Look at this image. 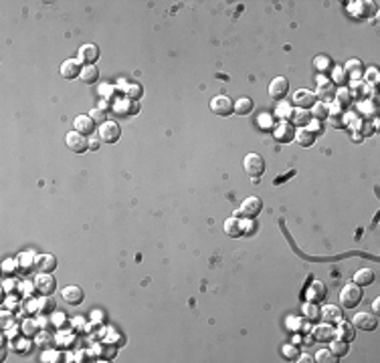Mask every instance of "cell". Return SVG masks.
Wrapping results in <instances>:
<instances>
[{
    "label": "cell",
    "mask_w": 380,
    "mask_h": 363,
    "mask_svg": "<svg viewBox=\"0 0 380 363\" xmlns=\"http://www.w3.org/2000/svg\"><path fill=\"white\" fill-rule=\"evenodd\" d=\"M36 270L38 272H47V274L55 272L57 270V259L53 254H49V252L36 254Z\"/></svg>",
    "instance_id": "obj_23"
},
{
    "label": "cell",
    "mask_w": 380,
    "mask_h": 363,
    "mask_svg": "<svg viewBox=\"0 0 380 363\" xmlns=\"http://www.w3.org/2000/svg\"><path fill=\"white\" fill-rule=\"evenodd\" d=\"M41 325H38V321L36 319H25L23 321V327H21V331H23V335H27V337H36L38 333H41Z\"/></svg>",
    "instance_id": "obj_42"
},
{
    "label": "cell",
    "mask_w": 380,
    "mask_h": 363,
    "mask_svg": "<svg viewBox=\"0 0 380 363\" xmlns=\"http://www.w3.org/2000/svg\"><path fill=\"white\" fill-rule=\"evenodd\" d=\"M36 309H38L41 315H51V313H55L57 303H55L53 295H41V297L36 298ZM38 313H36V315H38Z\"/></svg>",
    "instance_id": "obj_29"
},
{
    "label": "cell",
    "mask_w": 380,
    "mask_h": 363,
    "mask_svg": "<svg viewBox=\"0 0 380 363\" xmlns=\"http://www.w3.org/2000/svg\"><path fill=\"white\" fill-rule=\"evenodd\" d=\"M99 141H102V139H93V135H91V137H89V150L95 152V150L99 147Z\"/></svg>",
    "instance_id": "obj_58"
},
{
    "label": "cell",
    "mask_w": 380,
    "mask_h": 363,
    "mask_svg": "<svg viewBox=\"0 0 380 363\" xmlns=\"http://www.w3.org/2000/svg\"><path fill=\"white\" fill-rule=\"evenodd\" d=\"M18 261V268H21V274L23 276H29L33 270H36V254L33 250H27V252H21L16 257Z\"/></svg>",
    "instance_id": "obj_18"
},
{
    "label": "cell",
    "mask_w": 380,
    "mask_h": 363,
    "mask_svg": "<svg viewBox=\"0 0 380 363\" xmlns=\"http://www.w3.org/2000/svg\"><path fill=\"white\" fill-rule=\"evenodd\" d=\"M358 105H360V109L366 113V117H364V119H368V117L372 119V117L376 115V105H374L372 101H362V103H358Z\"/></svg>",
    "instance_id": "obj_52"
},
{
    "label": "cell",
    "mask_w": 380,
    "mask_h": 363,
    "mask_svg": "<svg viewBox=\"0 0 380 363\" xmlns=\"http://www.w3.org/2000/svg\"><path fill=\"white\" fill-rule=\"evenodd\" d=\"M18 272H21V268H18V261L16 259H6L2 263V276L4 279H14Z\"/></svg>",
    "instance_id": "obj_39"
},
{
    "label": "cell",
    "mask_w": 380,
    "mask_h": 363,
    "mask_svg": "<svg viewBox=\"0 0 380 363\" xmlns=\"http://www.w3.org/2000/svg\"><path fill=\"white\" fill-rule=\"evenodd\" d=\"M293 105L291 103H287V101H279V105H277L275 109V119L277 121H289L291 119V115H293Z\"/></svg>",
    "instance_id": "obj_36"
},
{
    "label": "cell",
    "mask_w": 380,
    "mask_h": 363,
    "mask_svg": "<svg viewBox=\"0 0 380 363\" xmlns=\"http://www.w3.org/2000/svg\"><path fill=\"white\" fill-rule=\"evenodd\" d=\"M142 95H144L142 85H138V83H130V85H128V89H126V97H128V99L139 101L142 99Z\"/></svg>",
    "instance_id": "obj_50"
},
{
    "label": "cell",
    "mask_w": 380,
    "mask_h": 363,
    "mask_svg": "<svg viewBox=\"0 0 380 363\" xmlns=\"http://www.w3.org/2000/svg\"><path fill=\"white\" fill-rule=\"evenodd\" d=\"M289 93V81L285 77H275L271 83H269V95L271 99L275 101H283Z\"/></svg>",
    "instance_id": "obj_13"
},
{
    "label": "cell",
    "mask_w": 380,
    "mask_h": 363,
    "mask_svg": "<svg viewBox=\"0 0 380 363\" xmlns=\"http://www.w3.org/2000/svg\"><path fill=\"white\" fill-rule=\"evenodd\" d=\"M275 117H271L269 113H261L259 115V119H257V125L263 130V132H271L273 127H275Z\"/></svg>",
    "instance_id": "obj_47"
},
{
    "label": "cell",
    "mask_w": 380,
    "mask_h": 363,
    "mask_svg": "<svg viewBox=\"0 0 380 363\" xmlns=\"http://www.w3.org/2000/svg\"><path fill=\"white\" fill-rule=\"evenodd\" d=\"M362 79H366V85H378V79H380V75H378V69L376 67H368V69H364V77Z\"/></svg>",
    "instance_id": "obj_49"
},
{
    "label": "cell",
    "mask_w": 380,
    "mask_h": 363,
    "mask_svg": "<svg viewBox=\"0 0 380 363\" xmlns=\"http://www.w3.org/2000/svg\"><path fill=\"white\" fill-rule=\"evenodd\" d=\"M243 167H245V172L251 176V180H255V178H261L263 174H265V160H263V156L261 154H247L245 156V160H243Z\"/></svg>",
    "instance_id": "obj_2"
},
{
    "label": "cell",
    "mask_w": 380,
    "mask_h": 363,
    "mask_svg": "<svg viewBox=\"0 0 380 363\" xmlns=\"http://www.w3.org/2000/svg\"><path fill=\"white\" fill-rule=\"evenodd\" d=\"M31 341H29V337L25 335V339H16V341H12V351H16V353H21V355H27L29 351H31Z\"/></svg>",
    "instance_id": "obj_45"
},
{
    "label": "cell",
    "mask_w": 380,
    "mask_h": 363,
    "mask_svg": "<svg viewBox=\"0 0 380 363\" xmlns=\"http://www.w3.org/2000/svg\"><path fill=\"white\" fill-rule=\"evenodd\" d=\"M352 83V87L348 89L350 91V95H352V99L358 101V103H362V101H368V95H370V87L364 83V81H350Z\"/></svg>",
    "instance_id": "obj_24"
},
{
    "label": "cell",
    "mask_w": 380,
    "mask_h": 363,
    "mask_svg": "<svg viewBox=\"0 0 380 363\" xmlns=\"http://www.w3.org/2000/svg\"><path fill=\"white\" fill-rule=\"evenodd\" d=\"M63 359V355H61V351H57V349H53V351H45L43 355H41V361L43 363H57Z\"/></svg>",
    "instance_id": "obj_51"
},
{
    "label": "cell",
    "mask_w": 380,
    "mask_h": 363,
    "mask_svg": "<svg viewBox=\"0 0 380 363\" xmlns=\"http://www.w3.org/2000/svg\"><path fill=\"white\" fill-rule=\"evenodd\" d=\"M225 234L231 236V238H241V236H245V232H243V218H239V216L227 218L225 220Z\"/></svg>",
    "instance_id": "obj_25"
},
{
    "label": "cell",
    "mask_w": 380,
    "mask_h": 363,
    "mask_svg": "<svg viewBox=\"0 0 380 363\" xmlns=\"http://www.w3.org/2000/svg\"><path fill=\"white\" fill-rule=\"evenodd\" d=\"M281 353H283V357L287 359V361H297V357L302 355L299 353V345H283L281 347Z\"/></svg>",
    "instance_id": "obj_46"
},
{
    "label": "cell",
    "mask_w": 380,
    "mask_h": 363,
    "mask_svg": "<svg viewBox=\"0 0 380 363\" xmlns=\"http://www.w3.org/2000/svg\"><path fill=\"white\" fill-rule=\"evenodd\" d=\"M81 71H83V65H81L79 59H67V61L61 65V69H59L61 77L67 79V81H73V79L81 77Z\"/></svg>",
    "instance_id": "obj_19"
},
{
    "label": "cell",
    "mask_w": 380,
    "mask_h": 363,
    "mask_svg": "<svg viewBox=\"0 0 380 363\" xmlns=\"http://www.w3.org/2000/svg\"><path fill=\"white\" fill-rule=\"evenodd\" d=\"M77 59H79L83 65H95L97 59H99V47L93 45V42L83 45V47L79 49V53H77Z\"/></svg>",
    "instance_id": "obj_14"
},
{
    "label": "cell",
    "mask_w": 380,
    "mask_h": 363,
    "mask_svg": "<svg viewBox=\"0 0 380 363\" xmlns=\"http://www.w3.org/2000/svg\"><path fill=\"white\" fill-rule=\"evenodd\" d=\"M374 279H376L374 270L366 266V268H360V270H356V272H354V279H352V283H354V285H358V287H368V285H372V283H374Z\"/></svg>",
    "instance_id": "obj_28"
},
{
    "label": "cell",
    "mask_w": 380,
    "mask_h": 363,
    "mask_svg": "<svg viewBox=\"0 0 380 363\" xmlns=\"http://www.w3.org/2000/svg\"><path fill=\"white\" fill-rule=\"evenodd\" d=\"M313 361H319V363H336L338 361V357L330 351V349H319L317 353H315V357H313Z\"/></svg>",
    "instance_id": "obj_48"
},
{
    "label": "cell",
    "mask_w": 380,
    "mask_h": 363,
    "mask_svg": "<svg viewBox=\"0 0 380 363\" xmlns=\"http://www.w3.org/2000/svg\"><path fill=\"white\" fill-rule=\"evenodd\" d=\"M336 87H334V83L328 79V77H324V75H317V91H315V95H317V101H324V103H332V101L336 99Z\"/></svg>",
    "instance_id": "obj_6"
},
{
    "label": "cell",
    "mask_w": 380,
    "mask_h": 363,
    "mask_svg": "<svg viewBox=\"0 0 380 363\" xmlns=\"http://www.w3.org/2000/svg\"><path fill=\"white\" fill-rule=\"evenodd\" d=\"M115 351H117V347H115V345H109V343H99V345H97V359H102V361H109V359H113V357H115Z\"/></svg>",
    "instance_id": "obj_40"
},
{
    "label": "cell",
    "mask_w": 380,
    "mask_h": 363,
    "mask_svg": "<svg viewBox=\"0 0 380 363\" xmlns=\"http://www.w3.org/2000/svg\"><path fill=\"white\" fill-rule=\"evenodd\" d=\"M97 137L104 141V143H115L119 137H122V127H119V123L117 121H105V123H102L99 125V130H97Z\"/></svg>",
    "instance_id": "obj_7"
},
{
    "label": "cell",
    "mask_w": 380,
    "mask_h": 363,
    "mask_svg": "<svg viewBox=\"0 0 380 363\" xmlns=\"http://www.w3.org/2000/svg\"><path fill=\"white\" fill-rule=\"evenodd\" d=\"M255 230H257L255 220H243V232H245V236H253Z\"/></svg>",
    "instance_id": "obj_56"
},
{
    "label": "cell",
    "mask_w": 380,
    "mask_h": 363,
    "mask_svg": "<svg viewBox=\"0 0 380 363\" xmlns=\"http://www.w3.org/2000/svg\"><path fill=\"white\" fill-rule=\"evenodd\" d=\"M308 130H310V132L313 133L315 137H317V135H322V133H324V123H322V121H315V119H311V123L308 125Z\"/></svg>",
    "instance_id": "obj_57"
},
{
    "label": "cell",
    "mask_w": 380,
    "mask_h": 363,
    "mask_svg": "<svg viewBox=\"0 0 380 363\" xmlns=\"http://www.w3.org/2000/svg\"><path fill=\"white\" fill-rule=\"evenodd\" d=\"M330 75H332V79H330V81L334 83V87H336V89H342V87H346V85L350 83V79H348V75H346L344 67L336 65L334 69H332V73H330Z\"/></svg>",
    "instance_id": "obj_34"
},
{
    "label": "cell",
    "mask_w": 380,
    "mask_h": 363,
    "mask_svg": "<svg viewBox=\"0 0 380 363\" xmlns=\"http://www.w3.org/2000/svg\"><path fill=\"white\" fill-rule=\"evenodd\" d=\"M271 135L277 143H289L295 139V127L289 121H277L275 127L271 130Z\"/></svg>",
    "instance_id": "obj_8"
},
{
    "label": "cell",
    "mask_w": 380,
    "mask_h": 363,
    "mask_svg": "<svg viewBox=\"0 0 380 363\" xmlns=\"http://www.w3.org/2000/svg\"><path fill=\"white\" fill-rule=\"evenodd\" d=\"M81 83L83 85H93V83H97L99 81V69L95 65H85L83 67V71H81Z\"/></svg>",
    "instance_id": "obj_31"
},
{
    "label": "cell",
    "mask_w": 380,
    "mask_h": 363,
    "mask_svg": "<svg viewBox=\"0 0 380 363\" xmlns=\"http://www.w3.org/2000/svg\"><path fill=\"white\" fill-rule=\"evenodd\" d=\"M253 109H255V101L251 97H239L235 101V113L237 115H249V113H253Z\"/></svg>",
    "instance_id": "obj_37"
},
{
    "label": "cell",
    "mask_w": 380,
    "mask_h": 363,
    "mask_svg": "<svg viewBox=\"0 0 380 363\" xmlns=\"http://www.w3.org/2000/svg\"><path fill=\"white\" fill-rule=\"evenodd\" d=\"M65 321H67V317H65L63 313H59V311L51 313V325H53V327L61 329V327H65Z\"/></svg>",
    "instance_id": "obj_53"
},
{
    "label": "cell",
    "mask_w": 380,
    "mask_h": 363,
    "mask_svg": "<svg viewBox=\"0 0 380 363\" xmlns=\"http://www.w3.org/2000/svg\"><path fill=\"white\" fill-rule=\"evenodd\" d=\"M313 67L317 69V73H319V75H324V73H332L334 63H332V59H330V57H326V55H319V57H315V59H313Z\"/></svg>",
    "instance_id": "obj_41"
},
{
    "label": "cell",
    "mask_w": 380,
    "mask_h": 363,
    "mask_svg": "<svg viewBox=\"0 0 380 363\" xmlns=\"http://www.w3.org/2000/svg\"><path fill=\"white\" fill-rule=\"evenodd\" d=\"M315 103H317V95L311 89H299V91H295L293 93V101H291V105L295 109H311Z\"/></svg>",
    "instance_id": "obj_9"
},
{
    "label": "cell",
    "mask_w": 380,
    "mask_h": 363,
    "mask_svg": "<svg viewBox=\"0 0 380 363\" xmlns=\"http://www.w3.org/2000/svg\"><path fill=\"white\" fill-rule=\"evenodd\" d=\"M330 351L340 359V357H346L348 355V351H350V343L348 341H344V339H338V337H334L332 341H330Z\"/></svg>",
    "instance_id": "obj_32"
},
{
    "label": "cell",
    "mask_w": 380,
    "mask_h": 363,
    "mask_svg": "<svg viewBox=\"0 0 380 363\" xmlns=\"http://www.w3.org/2000/svg\"><path fill=\"white\" fill-rule=\"evenodd\" d=\"M376 10H378L376 2H364V0H360V2H350V6H348V12H350L354 18H358V20H366V18L374 16Z\"/></svg>",
    "instance_id": "obj_5"
},
{
    "label": "cell",
    "mask_w": 380,
    "mask_h": 363,
    "mask_svg": "<svg viewBox=\"0 0 380 363\" xmlns=\"http://www.w3.org/2000/svg\"><path fill=\"white\" fill-rule=\"evenodd\" d=\"M61 297H63V301H65L67 305L77 307V305L83 303L85 295H83V289H81V287H77V285H69V287H65V289L61 291Z\"/></svg>",
    "instance_id": "obj_21"
},
{
    "label": "cell",
    "mask_w": 380,
    "mask_h": 363,
    "mask_svg": "<svg viewBox=\"0 0 380 363\" xmlns=\"http://www.w3.org/2000/svg\"><path fill=\"white\" fill-rule=\"evenodd\" d=\"M33 281H35V287H36V293H38V295H55V291H57V281H55L51 274L38 272Z\"/></svg>",
    "instance_id": "obj_10"
},
{
    "label": "cell",
    "mask_w": 380,
    "mask_h": 363,
    "mask_svg": "<svg viewBox=\"0 0 380 363\" xmlns=\"http://www.w3.org/2000/svg\"><path fill=\"white\" fill-rule=\"evenodd\" d=\"M364 63L360 61V59H350L348 63L344 65V71L346 75H348V79L350 81H362V77H364Z\"/></svg>",
    "instance_id": "obj_22"
},
{
    "label": "cell",
    "mask_w": 380,
    "mask_h": 363,
    "mask_svg": "<svg viewBox=\"0 0 380 363\" xmlns=\"http://www.w3.org/2000/svg\"><path fill=\"white\" fill-rule=\"evenodd\" d=\"M336 337H338V339H344V341H348V343H352L354 337H356V327H354L352 323L340 321L338 327H336Z\"/></svg>",
    "instance_id": "obj_30"
},
{
    "label": "cell",
    "mask_w": 380,
    "mask_h": 363,
    "mask_svg": "<svg viewBox=\"0 0 380 363\" xmlns=\"http://www.w3.org/2000/svg\"><path fill=\"white\" fill-rule=\"evenodd\" d=\"M73 125H75V132L85 135V137H91L93 133L97 132V130H95L97 123H95L93 117H89V115H77L75 121H73Z\"/></svg>",
    "instance_id": "obj_16"
},
{
    "label": "cell",
    "mask_w": 380,
    "mask_h": 363,
    "mask_svg": "<svg viewBox=\"0 0 380 363\" xmlns=\"http://www.w3.org/2000/svg\"><path fill=\"white\" fill-rule=\"evenodd\" d=\"M89 117H93V121L95 123H105L107 119V113H105L104 109H99V107H95V109H91V113H89Z\"/></svg>",
    "instance_id": "obj_55"
},
{
    "label": "cell",
    "mask_w": 380,
    "mask_h": 363,
    "mask_svg": "<svg viewBox=\"0 0 380 363\" xmlns=\"http://www.w3.org/2000/svg\"><path fill=\"white\" fill-rule=\"evenodd\" d=\"M378 311H380V298H376V301H374V303H372V313H374V315H376V313H378Z\"/></svg>",
    "instance_id": "obj_60"
},
{
    "label": "cell",
    "mask_w": 380,
    "mask_h": 363,
    "mask_svg": "<svg viewBox=\"0 0 380 363\" xmlns=\"http://www.w3.org/2000/svg\"><path fill=\"white\" fill-rule=\"evenodd\" d=\"M75 341H77V337H75L73 333H67V331L59 333V335H57V339H55V343H57L59 347H63V349H71Z\"/></svg>",
    "instance_id": "obj_44"
},
{
    "label": "cell",
    "mask_w": 380,
    "mask_h": 363,
    "mask_svg": "<svg viewBox=\"0 0 380 363\" xmlns=\"http://www.w3.org/2000/svg\"><path fill=\"white\" fill-rule=\"evenodd\" d=\"M210 111L216 117H229L235 113V101L227 95H216L210 99Z\"/></svg>",
    "instance_id": "obj_4"
},
{
    "label": "cell",
    "mask_w": 380,
    "mask_h": 363,
    "mask_svg": "<svg viewBox=\"0 0 380 363\" xmlns=\"http://www.w3.org/2000/svg\"><path fill=\"white\" fill-rule=\"evenodd\" d=\"M65 143H67V147H69L73 154H85V152L89 150V139H87L85 135L77 133L75 130L67 133V137H65Z\"/></svg>",
    "instance_id": "obj_11"
},
{
    "label": "cell",
    "mask_w": 380,
    "mask_h": 363,
    "mask_svg": "<svg viewBox=\"0 0 380 363\" xmlns=\"http://www.w3.org/2000/svg\"><path fill=\"white\" fill-rule=\"evenodd\" d=\"M295 141H297L302 147H311L313 141H315V135H313L308 127H302V130H295Z\"/></svg>",
    "instance_id": "obj_38"
},
{
    "label": "cell",
    "mask_w": 380,
    "mask_h": 363,
    "mask_svg": "<svg viewBox=\"0 0 380 363\" xmlns=\"http://www.w3.org/2000/svg\"><path fill=\"white\" fill-rule=\"evenodd\" d=\"M311 111L310 109H293V115H291V119H289V123L293 125V127H297V130H302V127H308L311 123Z\"/></svg>",
    "instance_id": "obj_26"
},
{
    "label": "cell",
    "mask_w": 380,
    "mask_h": 363,
    "mask_svg": "<svg viewBox=\"0 0 380 363\" xmlns=\"http://www.w3.org/2000/svg\"><path fill=\"white\" fill-rule=\"evenodd\" d=\"M310 111H311V117H313L315 121H322V123H324V121L330 117V105H328V103H324V101H317V103L311 107Z\"/></svg>",
    "instance_id": "obj_33"
},
{
    "label": "cell",
    "mask_w": 380,
    "mask_h": 363,
    "mask_svg": "<svg viewBox=\"0 0 380 363\" xmlns=\"http://www.w3.org/2000/svg\"><path fill=\"white\" fill-rule=\"evenodd\" d=\"M336 103L342 107V109H346L348 111V107L354 103V99H352V95H350V91H348V87H342V89H338L336 91Z\"/></svg>",
    "instance_id": "obj_43"
},
{
    "label": "cell",
    "mask_w": 380,
    "mask_h": 363,
    "mask_svg": "<svg viewBox=\"0 0 380 363\" xmlns=\"http://www.w3.org/2000/svg\"><path fill=\"white\" fill-rule=\"evenodd\" d=\"M326 295H328L326 285L319 283V281H311L310 287L306 289V301H308V303H315V305H319V303L326 298Z\"/></svg>",
    "instance_id": "obj_17"
},
{
    "label": "cell",
    "mask_w": 380,
    "mask_h": 363,
    "mask_svg": "<svg viewBox=\"0 0 380 363\" xmlns=\"http://www.w3.org/2000/svg\"><path fill=\"white\" fill-rule=\"evenodd\" d=\"M111 111L119 117H128V115H136L139 111V101H134V99H124V101H115L111 105Z\"/></svg>",
    "instance_id": "obj_15"
},
{
    "label": "cell",
    "mask_w": 380,
    "mask_h": 363,
    "mask_svg": "<svg viewBox=\"0 0 380 363\" xmlns=\"http://www.w3.org/2000/svg\"><path fill=\"white\" fill-rule=\"evenodd\" d=\"M261 210H263V200L259 196H247L243 200L241 208L235 212V216H239L243 220H257Z\"/></svg>",
    "instance_id": "obj_1"
},
{
    "label": "cell",
    "mask_w": 380,
    "mask_h": 363,
    "mask_svg": "<svg viewBox=\"0 0 380 363\" xmlns=\"http://www.w3.org/2000/svg\"><path fill=\"white\" fill-rule=\"evenodd\" d=\"M35 339H36V345H38V347H49L51 343H55V337L49 335V333H38Z\"/></svg>",
    "instance_id": "obj_54"
},
{
    "label": "cell",
    "mask_w": 380,
    "mask_h": 363,
    "mask_svg": "<svg viewBox=\"0 0 380 363\" xmlns=\"http://www.w3.org/2000/svg\"><path fill=\"white\" fill-rule=\"evenodd\" d=\"M352 325L362 331H374L378 327V319L374 313H356L352 319Z\"/></svg>",
    "instance_id": "obj_12"
},
{
    "label": "cell",
    "mask_w": 380,
    "mask_h": 363,
    "mask_svg": "<svg viewBox=\"0 0 380 363\" xmlns=\"http://www.w3.org/2000/svg\"><path fill=\"white\" fill-rule=\"evenodd\" d=\"M322 311V321H326V323H340L342 321V317H344V311L340 309V307H336V305H326L324 309H319Z\"/></svg>",
    "instance_id": "obj_27"
},
{
    "label": "cell",
    "mask_w": 380,
    "mask_h": 363,
    "mask_svg": "<svg viewBox=\"0 0 380 363\" xmlns=\"http://www.w3.org/2000/svg\"><path fill=\"white\" fill-rule=\"evenodd\" d=\"M304 319L308 321V323H317L319 319H322V311H319V307L315 305V303H308L306 301V305H304Z\"/></svg>",
    "instance_id": "obj_35"
},
{
    "label": "cell",
    "mask_w": 380,
    "mask_h": 363,
    "mask_svg": "<svg viewBox=\"0 0 380 363\" xmlns=\"http://www.w3.org/2000/svg\"><path fill=\"white\" fill-rule=\"evenodd\" d=\"M360 301H362V289L358 285H354V283H348L342 289V293H340L342 307L344 309H356L360 305Z\"/></svg>",
    "instance_id": "obj_3"
},
{
    "label": "cell",
    "mask_w": 380,
    "mask_h": 363,
    "mask_svg": "<svg viewBox=\"0 0 380 363\" xmlns=\"http://www.w3.org/2000/svg\"><path fill=\"white\" fill-rule=\"evenodd\" d=\"M297 361H302V363H311V361H313V357H311V355H308V353H304V355H299V357H297Z\"/></svg>",
    "instance_id": "obj_59"
},
{
    "label": "cell",
    "mask_w": 380,
    "mask_h": 363,
    "mask_svg": "<svg viewBox=\"0 0 380 363\" xmlns=\"http://www.w3.org/2000/svg\"><path fill=\"white\" fill-rule=\"evenodd\" d=\"M311 335L315 341H322V343H330L334 337H336V327H332V323H319L317 327L311 329Z\"/></svg>",
    "instance_id": "obj_20"
}]
</instances>
